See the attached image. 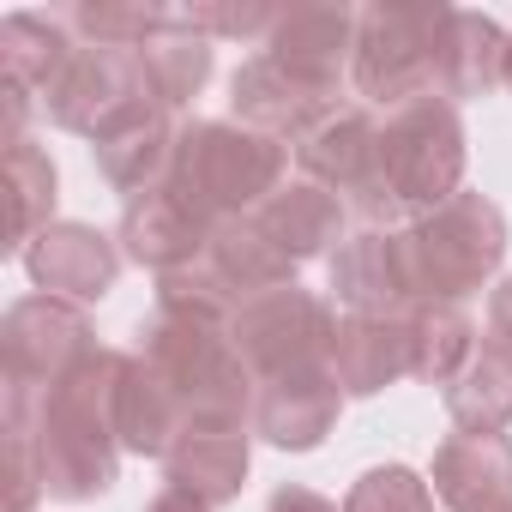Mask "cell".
<instances>
[{"label":"cell","mask_w":512,"mask_h":512,"mask_svg":"<svg viewBox=\"0 0 512 512\" xmlns=\"http://www.w3.org/2000/svg\"><path fill=\"white\" fill-rule=\"evenodd\" d=\"M73 37L61 19H43V13H7L0 19V79L7 85H25L31 97H43L61 67L73 61Z\"/></svg>","instance_id":"cell-25"},{"label":"cell","mask_w":512,"mask_h":512,"mask_svg":"<svg viewBox=\"0 0 512 512\" xmlns=\"http://www.w3.org/2000/svg\"><path fill=\"white\" fill-rule=\"evenodd\" d=\"M296 163L314 187H326L332 199H344V211L368 217V229H380V217H392V193L380 175V127L368 109L356 103H332L302 139H296Z\"/></svg>","instance_id":"cell-8"},{"label":"cell","mask_w":512,"mask_h":512,"mask_svg":"<svg viewBox=\"0 0 512 512\" xmlns=\"http://www.w3.org/2000/svg\"><path fill=\"white\" fill-rule=\"evenodd\" d=\"M506 85H512V31H506Z\"/></svg>","instance_id":"cell-37"},{"label":"cell","mask_w":512,"mask_h":512,"mask_svg":"<svg viewBox=\"0 0 512 512\" xmlns=\"http://www.w3.org/2000/svg\"><path fill=\"white\" fill-rule=\"evenodd\" d=\"M0 181H7V253H25L55 223V163L25 139V145H7Z\"/></svg>","instance_id":"cell-28"},{"label":"cell","mask_w":512,"mask_h":512,"mask_svg":"<svg viewBox=\"0 0 512 512\" xmlns=\"http://www.w3.org/2000/svg\"><path fill=\"white\" fill-rule=\"evenodd\" d=\"M284 7H266V0H247V7H223V0H205V7H175L181 31L199 37H272Z\"/></svg>","instance_id":"cell-33"},{"label":"cell","mask_w":512,"mask_h":512,"mask_svg":"<svg viewBox=\"0 0 512 512\" xmlns=\"http://www.w3.org/2000/svg\"><path fill=\"white\" fill-rule=\"evenodd\" d=\"M175 139H181V133L169 127V109L133 103V109H121V115L91 139V151H97L103 181H109L115 193L139 199V193H151V187L169 181V169H175Z\"/></svg>","instance_id":"cell-17"},{"label":"cell","mask_w":512,"mask_h":512,"mask_svg":"<svg viewBox=\"0 0 512 512\" xmlns=\"http://www.w3.org/2000/svg\"><path fill=\"white\" fill-rule=\"evenodd\" d=\"M332 380L344 398H374L392 380L416 374V332L410 320H386V314H344L332 332Z\"/></svg>","instance_id":"cell-16"},{"label":"cell","mask_w":512,"mask_h":512,"mask_svg":"<svg viewBox=\"0 0 512 512\" xmlns=\"http://www.w3.org/2000/svg\"><path fill=\"white\" fill-rule=\"evenodd\" d=\"M43 103H49L55 127L97 139L121 109L145 103V79H139V61L127 49H91V43H79L73 61L61 67V79L43 91Z\"/></svg>","instance_id":"cell-11"},{"label":"cell","mask_w":512,"mask_h":512,"mask_svg":"<svg viewBox=\"0 0 512 512\" xmlns=\"http://www.w3.org/2000/svg\"><path fill=\"white\" fill-rule=\"evenodd\" d=\"M428 482L446 512H500V506H512V440L506 434H452L434 446Z\"/></svg>","instance_id":"cell-18"},{"label":"cell","mask_w":512,"mask_h":512,"mask_svg":"<svg viewBox=\"0 0 512 512\" xmlns=\"http://www.w3.org/2000/svg\"><path fill=\"white\" fill-rule=\"evenodd\" d=\"M97 350L85 308L61 296H25L0 320V356H7V392H55L85 356Z\"/></svg>","instance_id":"cell-9"},{"label":"cell","mask_w":512,"mask_h":512,"mask_svg":"<svg viewBox=\"0 0 512 512\" xmlns=\"http://www.w3.org/2000/svg\"><path fill=\"white\" fill-rule=\"evenodd\" d=\"M494 85H506V31L488 13L452 7L446 43H440V97L458 109L464 97H488Z\"/></svg>","instance_id":"cell-24"},{"label":"cell","mask_w":512,"mask_h":512,"mask_svg":"<svg viewBox=\"0 0 512 512\" xmlns=\"http://www.w3.org/2000/svg\"><path fill=\"white\" fill-rule=\"evenodd\" d=\"M338 380L332 368H302V374H278V380H260V398H253V428H260L272 446L284 452H314L332 422H338Z\"/></svg>","instance_id":"cell-19"},{"label":"cell","mask_w":512,"mask_h":512,"mask_svg":"<svg viewBox=\"0 0 512 512\" xmlns=\"http://www.w3.org/2000/svg\"><path fill=\"white\" fill-rule=\"evenodd\" d=\"M338 97L332 91H314V85H302L290 67H278L266 49L253 55V61H241L235 67V79H229V109H235V121L241 127H253V133H266V139H302L326 109H332Z\"/></svg>","instance_id":"cell-15"},{"label":"cell","mask_w":512,"mask_h":512,"mask_svg":"<svg viewBox=\"0 0 512 512\" xmlns=\"http://www.w3.org/2000/svg\"><path fill=\"white\" fill-rule=\"evenodd\" d=\"M145 512H211V506H205L199 494H187V488H175V482H163V488H157V500H151Z\"/></svg>","instance_id":"cell-36"},{"label":"cell","mask_w":512,"mask_h":512,"mask_svg":"<svg viewBox=\"0 0 512 512\" xmlns=\"http://www.w3.org/2000/svg\"><path fill=\"white\" fill-rule=\"evenodd\" d=\"M247 464H253V446H247L241 428H187V434L169 446L163 476H169L175 488L199 494V500L217 512V506H229V500L241 494Z\"/></svg>","instance_id":"cell-22"},{"label":"cell","mask_w":512,"mask_h":512,"mask_svg":"<svg viewBox=\"0 0 512 512\" xmlns=\"http://www.w3.org/2000/svg\"><path fill=\"white\" fill-rule=\"evenodd\" d=\"M410 332H416V380H428L440 392L476 356V326H470L464 308H416L410 314Z\"/></svg>","instance_id":"cell-30"},{"label":"cell","mask_w":512,"mask_h":512,"mask_svg":"<svg viewBox=\"0 0 512 512\" xmlns=\"http://www.w3.org/2000/svg\"><path fill=\"white\" fill-rule=\"evenodd\" d=\"M464 163H470V145H464V121L446 97H422L398 115H386L380 127V175H386V193L398 211H434L446 205L452 193H464Z\"/></svg>","instance_id":"cell-6"},{"label":"cell","mask_w":512,"mask_h":512,"mask_svg":"<svg viewBox=\"0 0 512 512\" xmlns=\"http://www.w3.org/2000/svg\"><path fill=\"white\" fill-rule=\"evenodd\" d=\"M145 362L169 380L181 398L187 428H241L253 416L260 380L241 362L229 320H187V314H157L145 332Z\"/></svg>","instance_id":"cell-2"},{"label":"cell","mask_w":512,"mask_h":512,"mask_svg":"<svg viewBox=\"0 0 512 512\" xmlns=\"http://www.w3.org/2000/svg\"><path fill=\"white\" fill-rule=\"evenodd\" d=\"M211 229H217V223H211V217H205L175 181H163V187L127 199V211H121V235H115V241H121V253H127L133 266L169 278V272L205 266Z\"/></svg>","instance_id":"cell-10"},{"label":"cell","mask_w":512,"mask_h":512,"mask_svg":"<svg viewBox=\"0 0 512 512\" xmlns=\"http://www.w3.org/2000/svg\"><path fill=\"white\" fill-rule=\"evenodd\" d=\"M253 217H260V229L290 253L296 266H308V260H320V253H338L344 247V199H332L314 181L278 187Z\"/></svg>","instance_id":"cell-23"},{"label":"cell","mask_w":512,"mask_h":512,"mask_svg":"<svg viewBox=\"0 0 512 512\" xmlns=\"http://www.w3.org/2000/svg\"><path fill=\"white\" fill-rule=\"evenodd\" d=\"M67 25L91 49H127V55H139L151 37H163L175 25V7H139V0H79V7L67 13Z\"/></svg>","instance_id":"cell-29"},{"label":"cell","mask_w":512,"mask_h":512,"mask_svg":"<svg viewBox=\"0 0 512 512\" xmlns=\"http://www.w3.org/2000/svg\"><path fill=\"white\" fill-rule=\"evenodd\" d=\"M205 266L211 278L235 296V302H253L266 290H284L296 284V260L260 229V217H229L211 229V247H205Z\"/></svg>","instance_id":"cell-21"},{"label":"cell","mask_w":512,"mask_h":512,"mask_svg":"<svg viewBox=\"0 0 512 512\" xmlns=\"http://www.w3.org/2000/svg\"><path fill=\"white\" fill-rule=\"evenodd\" d=\"M127 356L121 350H91L55 392H7L13 410L31 422L37 470L49 500H97L115 488L121 470V440H115V386H121Z\"/></svg>","instance_id":"cell-1"},{"label":"cell","mask_w":512,"mask_h":512,"mask_svg":"<svg viewBox=\"0 0 512 512\" xmlns=\"http://www.w3.org/2000/svg\"><path fill=\"white\" fill-rule=\"evenodd\" d=\"M452 7H410V0H380L356 19V91L368 103H386L392 115L440 97V43H446Z\"/></svg>","instance_id":"cell-5"},{"label":"cell","mask_w":512,"mask_h":512,"mask_svg":"<svg viewBox=\"0 0 512 512\" xmlns=\"http://www.w3.org/2000/svg\"><path fill=\"white\" fill-rule=\"evenodd\" d=\"M235 296L211 278V266H187L157 278V314H187V320H235Z\"/></svg>","instance_id":"cell-32"},{"label":"cell","mask_w":512,"mask_h":512,"mask_svg":"<svg viewBox=\"0 0 512 512\" xmlns=\"http://www.w3.org/2000/svg\"><path fill=\"white\" fill-rule=\"evenodd\" d=\"M500 512H512V506H500Z\"/></svg>","instance_id":"cell-38"},{"label":"cell","mask_w":512,"mask_h":512,"mask_svg":"<svg viewBox=\"0 0 512 512\" xmlns=\"http://www.w3.org/2000/svg\"><path fill=\"white\" fill-rule=\"evenodd\" d=\"M356 19L362 13L332 7V0H314V7H284L278 25H272V37H266V55L278 67H290L302 85L338 97L344 67H356Z\"/></svg>","instance_id":"cell-14"},{"label":"cell","mask_w":512,"mask_h":512,"mask_svg":"<svg viewBox=\"0 0 512 512\" xmlns=\"http://www.w3.org/2000/svg\"><path fill=\"white\" fill-rule=\"evenodd\" d=\"M266 512H338L326 494H314V488H296V482H284L272 500H266Z\"/></svg>","instance_id":"cell-34"},{"label":"cell","mask_w":512,"mask_h":512,"mask_svg":"<svg viewBox=\"0 0 512 512\" xmlns=\"http://www.w3.org/2000/svg\"><path fill=\"white\" fill-rule=\"evenodd\" d=\"M332 332H338L332 308L314 290H302V284H284V290L253 296L229 320V338H235L241 362L253 368V380L326 368L332 362Z\"/></svg>","instance_id":"cell-7"},{"label":"cell","mask_w":512,"mask_h":512,"mask_svg":"<svg viewBox=\"0 0 512 512\" xmlns=\"http://www.w3.org/2000/svg\"><path fill=\"white\" fill-rule=\"evenodd\" d=\"M404 260H410V284H416L422 308H458L464 296H476L500 272V260H506V217H500L494 199L464 187L446 205L410 217Z\"/></svg>","instance_id":"cell-3"},{"label":"cell","mask_w":512,"mask_h":512,"mask_svg":"<svg viewBox=\"0 0 512 512\" xmlns=\"http://www.w3.org/2000/svg\"><path fill=\"white\" fill-rule=\"evenodd\" d=\"M181 434H187V416H181V398L169 392V380L145 356H127L121 386H115V440H121V452L169 458V446Z\"/></svg>","instance_id":"cell-20"},{"label":"cell","mask_w":512,"mask_h":512,"mask_svg":"<svg viewBox=\"0 0 512 512\" xmlns=\"http://www.w3.org/2000/svg\"><path fill=\"white\" fill-rule=\"evenodd\" d=\"M332 290H338V302L350 314L410 320L422 308V296L410 284L404 229H356V235H344V247L332 253Z\"/></svg>","instance_id":"cell-12"},{"label":"cell","mask_w":512,"mask_h":512,"mask_svg":"<svg viewBox=\"0 0 512 512\" xmlns=\"http://www.w3.org/2000/svg\"><path fill=\"white\" fill-rule=\"evenodd\" d=\"M344 512H434V488L410 464H380L356 476V488L344 494Z\"/></svg>","instance_id":"cell-31"},{"label":"cell","mask_w":512,"mask_h":512,"mask_svg":"<svg viewBox=\"0 0 512 512\" xmlns=\"http://www.w3.org/2000/svg\"><path fill=\"white\" fill-rule=\"evenodd\" d=\"M25 272L43 296H61L73 308L103 302L121 278V247L91 229V223H49L31 247H25Z\"/></svg>","instance_id":"cell-13"},{"label":"cell","mask_w":512,"mask_h":512,"mask_svg":"<svg viewBox=\"0 0 512 512\" xmlns=\"http://www.w3.org/2000/svg\"><path fill=\"white\" fill-rule=\"evenodd\" d=\"M284 163H290V151L278 139L253 133L241 121H193L175 139L169 181L211 223H229V217H253V211H260L284 187Z\"/></svg>","instance_id":"cell-4"},{"label":"cell","mask_w":512,"mask_h":512,"mask_svg":"<svg viewBox=\"0 0 512 512\" xmlns=\"http://www.w3.org/2000/svg\"><path fill=\"white\" fill-rule=\"evenodd\" d=\"M133 61H139V79H145V103L151 109H187L205 91V79H211V37L169 25Z\"/></svg>","instance_id":"cell-26"},{"label":"cell","mask_w":512,"mask_h":512,"mask_svg":"<svg viewBox=\"0 0 512 512\" xmlns=\"http://www.w3.org/2000/svg\"><path fill=\"white\" fill-rule=\"evenodd\" d=\"M488 338H494L500 350H512V278L488 296Z\"/></svg>","instance_id":"cell-35"},{"label":"cell","mask_w":512,"mask_h":512,"mask_svg":"<svg viewBox=\"0 0 512 512\" xmlns=\"http://www.w3.org/2000/svg\"><path fill=\"white\" fill-rule=\"evenodd\" d=\"M446 410H452V422L464 434H500L512 422V350H500L494 338H482L476 356L446 386Z\"/></svg>","instance_id":"cell-27"}]
</instances>
